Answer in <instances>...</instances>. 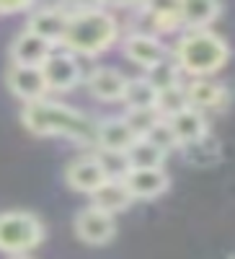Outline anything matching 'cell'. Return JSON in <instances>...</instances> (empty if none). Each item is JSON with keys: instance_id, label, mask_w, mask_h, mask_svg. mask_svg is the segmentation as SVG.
<instances>
[{"instance_id": "obj_1", "label": "cell", "mask_w": 235, "mask_h": 259, "mask_svg": "<svg viewBox=\"0 0 235 259\" xmlns=\"http://www.w3.org/2000/svg\"><path fill=\"white\" fill-rule=\"evenodd\" d=\"M21 122L34 138H68L80 148L96 145V119L49 96L24 104Z\"/></svg>"}, {"instance_id": "obj_2", "label": "cell", "mask_w": 235, "mask_h": 259, "mask_svg": "<svg viewBox=\"0 0 235 259\" xmlns=\"http://www.w3.org/2000/svg\"><path fill=\"white\" fill-rule=\"evenodd\" d=\"M119 41V21L109 11L80 6L68 11V29L60 47L80 57H98Z\"/></svg>"}, {"instance_id": "obj_3", "label": "cell", "mask_w": 235, "mask_h": 259, "mask_svg": "<svg viewBox=\"0 0 235 259\" xmlns=\"http://www.w3.org/2000/svg\"><path fill=\"white\" fill-rule=\"evenodd\" d=\"M230 60V45L215 31H186L173 50L179 70L191 78H209L222 70Z\"/></svg>"}, {"instance_id": "obj_4", "label": "cell", "mask_w": 235, "mask_h": 259, "mask_svg": "<svg viewBox=\"0 0 235 259\" xmlns=\"http://www.w3.org/2000/svg\"><path fill=\"white\" fill-rule=\"evenodd\" d=\"M47 239V228L34 212L8 210L0 212V251L8 256L29 254Z\"/></svg>"}, {"instance_id": "obj_5", "label": "cell", "mask_w": 235, "mask_h": 259, "mask_svg": "<svg viewBox=\"0 0 235 259\" xmlns=\"http://www.w3.org/2000/svg\"><path fill=\"white\" fill-rule=\"evenodd\" d=\"M41 75H44L49 94H68L83 83L80 60L65 50H54L47 57V62L41 65Z\"/></svg>"}, {"instance_id": "obj_6", "label": "cell", "mask_w": 235, "mask_h": 259, "mask_svg": "<svg viewBox=\"0 0 235 259\" xmlns=\"http://www.w3.org/2000/svg\"><path fill=\"white\" fill-rule=\"evenodd\" d=\"M73 228H75V236L83 244L106 246V244H111L114 236H116V218L91 205V207H83L75 215Z\"/></svg>"}, {"instance_id": "obj_7", "label": "cell", "mask_w": 235, "mask_h": 259, "mask_svg": "<svg viewBox=\"0 0 235 259\" xmlns=\"http://www.w3.org/2000/svg\"><path fill=\"white\" fill-rule=\"evenodd\" d=\"M122 182L130 189L132 200H155L170 187L165 168H127L122 174Z\"/></svg>"}, {"instance_id": "obj_8", "label": "cell", "mask_w": 235, "mask_h": 259, "mask_svg": "<svg viewBox=\"0 0 235 259\" xmlns=\"http://www.w3.org/2000/svg\"><path fill=\"white\" fill-rule=\"evenodd\" d=\"M106 179H109V174H106V168H103V163L96 153L93 156H80V158L70 161L68 168H65L68 187L80 192V194H93Z\"/></svg>"}, {"instance_id": "obj_9", "label": "cell", "mask_w": 235, "mask_h": 259, "mask_svg": "<svg viewBox=\"0 0 235 259\" xmlns=\"http://www.w3.org/2000/svg\"><path fill=\"white\" fill-rule=\"evenodd\" d=\"M122 50H124L127 60L140 65L142 70H150L153 65L165 60V47H163L160 36H155L150 31H130L122 39Z\"/></svg>"}, {"instance_id": "obj_10", "label": "cell", "mask_w": 235, "mask_h": 259, "mask_svg": "<svg viewBox=\"0 0 235 259\" xmlns=\"http://www.w3.org/2000/svg\"><path fill=\"white\" fill-rule=\"evenodd\" d=\"M6 83L16 99H21L24 104L31 101H41L47 99V83L44 75H41V68H21V65H11L8 73H6Z\"/></svg>"}, {"instance_id": "obj_11", "label": "cell", "mask_w": 235, "mask_h": 259, "mask_svg": "<svg viewBox=\"0 0 235 259\" xmlns=\"http://www.w3.org/2000/svg\"><path fill=\"white\" fill-rule=\"evenodd\" d=\"M137 138L127 127L124 117H106L96 122V153H114L124 156Z\"/></svg>"}, {"instance_id": "obj_12", "label": "cell", "mask_w": 235, "mask_h": 259, "mask_svg": "<svg viewBox=\"0 0 235 259\" xmlns=\"http://www.w3.org/2000/svg\"><path fill=\"white\" fill-rule=\"evenodd\" d=\"M68 29V8H34L29 21H26V31L36 34L39 39L49 41L52 47H60L62 36Z\"/></svg>"}, {"instance_id": "obj_13", "label": "cell", "mask_w": 235, "mask_h": 259, "mask_svg": "<svg viewBox=\"0 0 235 259\" xmlns=\"http://www.w3.org/2000/svg\"><path fill=\"white\" fill-rule=\"evenodd\" d=\"M54 52L49 41L39 39L31 31H21L11 41V65H21V68H41L47 62V57Z\"/></svg>"}, {"instance_id": "obj_14", "label": "cell", "mask_w": 235, "mask_h": 259, "mask_svg": "<svg viewBox=\"0 0 235 259\" xmlns=\"http://www.w3.org/2000/svg\"><path fill=\"white\" fill-rule=\"evenodd\" d=\"M88 83V91L93 99L106 101V104H114L122 101L124 96V85H127V75L116 68H109V65H101V68H93L85 78Z\"/></svg>"}, {"instance_id": "obj_15", "label": "cell", "mask_w": 235, "mask_h": 259, "mask_svg": "<svg viewBox=\"0 0 235 259\" xmlns=\"http://www.w3.org/2000/svg\"><path fill=\"white\" fill-rule=\"evenodd\" d=\"M184 94H186V104L202 114H204V109H220V106H225V99H227L225 85L209 80V78H194L189 85H184Z\"/></svg>"}, {"instance_id": "obj_16", "label": "cell", "mask_w": 235, "mask_h": 259, "mask_svg": "<svg viewBox=\"0 0 235 259\" xmlns=\"http://www.w3.org/2000/svg\"><path fill=\"white\" fill-rule=\"evenodd\" d=\"M165 122H168V127H170V133H173L179 148H184V145H189V143H197L199 138H204V135L209 133L207 117H204L202 112H197V109H191V106H186V109H181V112L173 114V117H168Z\"/></svg>"}, {"instance_id": "obj_17", "label": "cell", "mask_w": 235, "mask_h": 259, "mask_svg": "<svg viewBox=\"0 0 235 259\" xmlns=\"http://www.w3.org/2000/svg\"><path fill=\"white\" fill-rule=\"evenodd\" d=\"M176 11L181 26H186L189 31H204L222 13V6L215 0H184V3H176Z\"/></svg>"}, {"instance_id": "obj_18", "label": "cell", "mask_w": 235, "mask_h": 259, "mask_svg": "<svg viewBox=\"0 0 235 259\" xmlns=\"http://www.w3.org/2000/svg\"><path fill=\"white\" fill-rule=\"evenodd\" d=\"M91 200H93V207L114 215V218H116V212H124L127 207L135 202L132 194H130V189L124 187L122 177H109V179H106V182L91 194Z\"/></svg>"}, {"instance_id": "obj_19", "label": "cell", "mask_w": 235, "mask_h": 259, "mask_svg": "<svg viewBox=\"0 0 235 259\" xmlns=\"http://www.w3.org/2000/svg\"><path fill=\"white\" fill-rule=\"evenodd\" d=\"M179 150L184 153V161H186V163L202 166V168L215 166V163H220V158H222V145H220V140L212 135V133H207V135L199 138L197 143H189V145H184V148H179Z\"/></svg>"}, {"instance_id": "obj_20", "label": "cell", "mask_w": 235, "mask_h": 259, "mask_svg": "<svg viewBox=\"0 0 235 259\" xmlns=\"http://www.w3.org/2000/svg\"><path fill=\"white\" fill-rule=\"evenodd\" d=\"M165 153L160 148H155L150 140L145 138H137L124 153V161H127V168H163L165 166Z\"/></svg>"}, {"instance_id": "obj_21", "label": "cell", "mask_w": 235, "mask_h": 259, "mask_svg": "<svg viewBox=\"0 0 235 259\" xmlns=\"http://www.w3.org/2000/svg\"><path fill=\"white\" fill-rule=\"evenodd\" d=\"M122 101L127 104V109H155L158 91L145 80V75H140V78H127Z\"/></svg>"}, {"instance_id": "obj_22", "label": "cell", "mask_w": 235, "mask_h": 259, "mask_svg": "<svg viewBox=\"0 0 235 259\" xmlns=\"http://www.w3.org/2000/svg\"><path fill=\"white\" fill-rule=\"evenodd\" d=\"M145 80L153 85L155 91H165L173 89V85H181V70L173 60H160L158 65H153L150 70H145Z\"/></svg>"}, {"instance_id": "obj_23", "label": "cell", "mask_w": 235, "mask_h": 259, "mask_svg": "<svg viewBox=\"0 0 235 259\" xmlns=\"http://www.w3.org/2000/svg\"><path fill=\"white\" fill-rule=\"evenodd\" d=\"M186 94H184V85H173V89H165L158 91V101H155V112L160 114V119H168L179 114L181 109H186Z\"/></svg>"}, {"instance_id": "obj_24", "label": "cell", "mask_w": 235, "mask_h": 259, "mask_svg": "<svg viewBox=\"0 0 235 259\" xmlns=\"http://www.w3.org/2000/svg\"><path fill=\"white\" fill-rule=\"evenodd\" d=\"M122 117H124L127 127L132 130L135 138H145V135L160 122V114H158L155 109H127Z\"/></svg>"}, {"instance_id": "obj_25", "label": "cell", "mask_w": 235, "mask_h": 259, "mask_svg": "<svg viewBox=\"0 0 235 259\" xmlns=\"http://www.w3.org/2000/svg\"><path fill=\"white\" fill-rule=\"evenodd\" d=\"M145 140H150L155 148H160L165 156L170 153V150H179V143H176V138H173V133H170V127H168L165 119H160L150 133L145 135Z\"/></svg>"}, {"instance_id": "obj_26", "label": "cell", "mask_w": 235, "mask_h": 259, "mask_svg": "<svg viewBox=\"0 0 235 259\" xmlns=\"http://www.w3.org/2000/svg\"><path fill=\"white\" fill-rule=\"evenodd\" d=\"M34 3H0V13H24V11H31Z\"/></svg>"}, {"instance_id": "obj_27", "label": "cell", "mask_w": 235, "mask_h": 259, "mask_svg": "<svg viewBox=\"0 0 235 259\" xmlns=\"http://www.w3.org/2000/svg\"><path fill=\"white\" fill-rule=\"evenodd\" d=\"M11 259H34V256H29V254H18V256H11Z\"/></svg>"}, {"instance_id": "obj_28", "label": "cell", "mask_w": 235, "mask_h": 259, "mask_svg": "<svg viewBox=\"0 0 235 259\" xmlns=\"http://www.w3.org/2000/svg\"><path fill=\"white\" fill-rule=\"evenodd\" d=\"M227 259H232V256H227Z\"/></svg>"}]
</instances>
